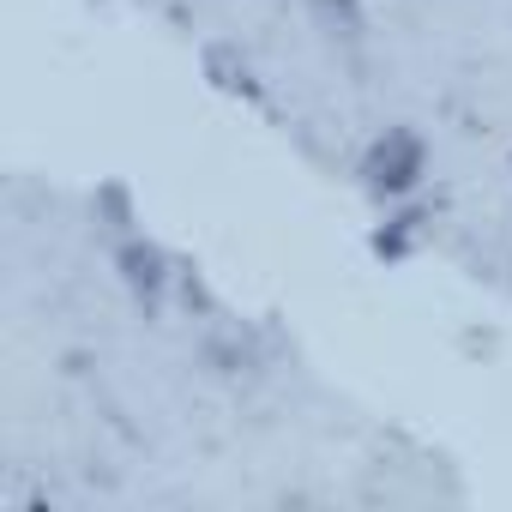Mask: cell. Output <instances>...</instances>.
<instances>
[{"mask_svg":"<svg viewBox=\"0 0 512 512\" xmlns=\"http://www.w3.org/2000/svg\"><path fill=\"white\" fill-rule=\"evenodd\" d=\"M362 175H368V187H374L380 199H404V193L428 175V145H422L410 127H392L386 139H374Z\"/></svg>","mask_w":512,"mask_h":512,"instance_id":"1","label":"cell"},{"mask_svg":"<svg viewBox=\"0 0 512 512\" xmlns=\"http://www.w3.org/2000/svg\"><path fill=\"white\" fill-rule=\"evenodd\" d=\"M121 266H127V284H133V290H145V296H157V290H163V278H169V272H163V253H157L151 241H145V247L133 241V247L121 253Z\"/></svg>","mask_w":512,"mask_h":512,"instance_id":"2","label":"cell"}]
</instances>
